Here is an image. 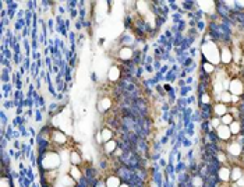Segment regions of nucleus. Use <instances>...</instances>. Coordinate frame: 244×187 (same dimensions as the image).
<instances>
[{"instance_id":"nucleus-33","label":"nucleus","mask_w":244,"mask_h":187,"mask_svg":"<svg viewBox=\"0 0 244 187\" xmlns=\"http://www.w3.org/2000/svg\"><path fill=\"white\" fill-rule=\"evenodd\" d=\"M219 161H225V155H222V154H220V155H219Z\"/></svg>"},{"instance_id":"nucleus-21","label":"nucleus","mask_w":244,"mask_h":187,"mask_svg":"<svg viewBox=\"0 0 244 187\" xmlns=\"http://www.w3.org/2000/svg\"><path fill=\"white\" fill-rule=\"evenodd\" d=\"M219 99H222V102H229V100H232V93L229 92H222L220 93Z\"/></svg>"},{"instance_id":"nucleus-1","label":"nucleus","mask_w":244,"mask_h":187,"mask_svg":"<svg viewBox=\"0 0 244 187\" xmlns=\"http://www.w3.org/2000/svg\"><path fill=\"white\" fill-rule=\"evenodd\" d=\"M202 52L209 63H212V64H218V63H219L220 55H219V50H218L216 45H215L213 42H206L205 45L202 46Z\"/></svg>"},{"instance_id":"nucleus-19","label":"nucleus","mask_w":244,"mask_h":187,"mask_svg":"<svg viewBox=\"0 0 244 187\" xmlns=\"http://www.w3.org/2000/svg\"><path fill=\"white\" fill-rule=\"evenodd\" d=\"M229 128H230V133H233V134H237V133L240 131V123H237V121H233Z\"/></svg>"},{"instance_id":"nucleus-31","label":"nucleus","mask_w":244,"mask_h":187,"mask_svg":"<svg viewBox=\"0 0 244 187\" xmlns=\"http://www.w3.org/2000/svg\"><path fill=\"white\" fill-rule=\"evenodd\" d=\"M97 141H98V142L103 141V140H102V134H97Z\"/></svg>"},{"instance_id":"nucleus-5","label":"nucleus","mask_w":244,"mask_h":187,"mask_svg":"<svg viewBox=\"0 0 244 187\" xmlns=\"http://www.w3.org/2000/svg\"><path fill=\"white\" fill-rule=\"evenodd\" d=\"M230 128L227 127V126H225V124H222V126H219L218 127V135H219L220 138H223V140H226V138H229L230 137Z\"/></svg>"},{"instance_id":"nucleus-32","label":"nucleus","mask_w":244,"mask_h":187,"mask_svg":"<svg viewBox=\"0 0 244 187\" xmlns=\"http://www.w3.org/2000/svg\"><path fill=\"white\" fill-rule=\"evenodd\" d=\"M55 187H66V186H64V184H63V183H62V182H60V180H59L57 183H56V186H55Z\"/></svg>"},{"instance_id":"nucleus-24","label":"nucleus","mask_w":244,"mask_h":187,"mask_svg":"<svg viewBox=\"0 0 244 187\" xmlns=\"http://www.w3.org/2000/svg\"><path fill=\"white\" fill-rule=\"evenodd\" d=\"M70 158H71V162L74 163V165L80 163V161H81V158H80V155L77 152H71V154H70Z\"/></svg>"},{"instance_id":"nucleus-6","label":"nucleus","mask_w":244,"mask_h":187,"mask_svg":"<svg viewBox=\"0 0 244 187\" xmlns=\"http://www.w3.org/2000/svg\"><path fill=\"white\" fill-rule=\"evenodd\" d=\"M119 76H120V70L117 69V67H110L109 71H107V77H109L110 81H116L117 78H119Z\"/></svg>"},{"instance_id":"nucleus-10","label":"nucleus","mask_w":244,"mask_h":187,"mask_svg":"<svg viewBox=\"0 0 244 187\" xmlns=\"http://www.w3.org/2000/svg\"><path fill=\"white\" fill-rule=\"evenodd\" d=\"M59 180L62 182L66 187H73V186H74V183H76V182H74V179H73L71 176H62Z\"/></svg>"},{"instance_id":"nucleus-20","label":"nucleus","mask_w":244,"mask_h":187,"mask_svg":"<svg viewBox=\"0 0 244 187\" xmlns=\"http://www.w3.org/2000/svg\"><path fill=\"white\" fill-rule=\"evenodd\" d=\"M137 6H138V10H140V13H141V14H147V13H148V10H147V3H144V2H138Z\"/></svg>"},{"instance_id":"nucleus-12","label":"nucleus","mask_w":244,"mask_h":187,"mask_svg":"<svg viewBox=\"0 0 244 187\" xmlns=\"http://www.w3.org/2000/svg\"><path fill=\"white\" fill-rule=\"evenodd\" d=\"M220 59H222V62L223 63H229L232 60V53L229 49H223L222 50V56H220Z\"/></svg>"},{"instance_id":"nucleus-27","label":"nucleus","mask_w":244,"mask_h":187,"mask_svg":"<svg viewBox=\"0 0 244 187\" xmlns=\"http://www.w3.org/2000/svg\"><path fill=\"white\" fill-rule=\"evenodd\" d=\"M193 184H194L195 187H201V186H202V180H201L199 177H195V179L193 180Z\"/></svg>"},{"instance_id":"nucleus-25","label":"nucleus","mask_w":244,"mask_h":187,"mask_svg":"<svg viewBox=\"0 0 244 187\" xmlns=\"http://www.w3.org/2000/svg\"><path fill=\"white\" fill-rule=\"evenodd\" d=\"M0 187H10V180L7 177H2V182H0Z\"/></svg>"},{"instance_id":"nucleus-9","label":"nucleus","mask_w":244,"mask_h":187,"mask_svg":"<svg viewBox=\"0 0 244 187\" xmlns=\"http://www.w3.org/2000/svg\"><path fill=\"white\" fill-rule=\"evenodd\" d=\"M53 140H55V142H57V144H64L66 135L63 134L62 131H55L53 133Z\"/></svg>"},{"instance_id":"nucleus-16","label":"nucleus","mask_w":244,"mask_h":187,"mask_svg":"<svg viewBox=\"0 0 244 187\" xmlns=\"http://www.w3.org/2000/svg\"><path fill=\"white\" fill-rule=\"evenodd\" d=\"M114 149H116V142L113 141V140H110V141L106 142V145H105V151H106L107 154L113 152Z\"/></svg>"},{"instance_id":"nucleus-11","label":"nucleus","mask_w":244,"mask_h":187,"mask_svg":"<svg viewBox=\"0 0 244 187\" xmlns=\"http://www.w3.org/2000/svg\"><path fill=\"white\" fill-rule=\"evenodd\" d=\"M229 152H230L232 155H239V154L241 152V145H240V144H236V142H233V144L229 147Z\"/></svg>"},{"instance_id":"nucleus-34","label":"nucleus","mask_w":244,"mask_h":187,"mask_svg":"<svg viewBox=\"0 0 244 187\" xmlns=\"http://www.w3.org/2000/svg\"><path fill=\"white\" fill-rule=\"evenodd\" d=\"M97 187H106V186H103V184H100V183H99V184H98Z\"/></svg>"},{"instance_id":"nucleus-18","label":"nucleus","mask_w":244,"mask_h":187,"mask_svg":"<svg viewBox=\"0 0 244 187\" xmlns=\"http://www.w3.org/2000/svg\"><path fill=\"white\" fill-rule=\"evenodd\" d=\"M110 138H112V131H110L109 128H105L102 131V140L103 141H110Z\"/></svg>"},{"instance_id":"nucleus-22","label":"nucleus","mask_w":244,"mask_h":187,"mask_svg":"<svg viewBox=\"0 0 244 187\" xmlns=\"http://www.w3.org/2000/svg\"><path fill=\"white\" fill-rule=\"evenodd\" d=\"M230 176L233 177V180H239V179L241 177V170L239 169V168H236V169H233V172H232Z\"/></svg>"},{"instance_id":"nucleus-37","label":"nucleus","mask_w":244,"mask_h":187,"mask_svg":"<svg viewBox=\"0 0 244 187\" xmlns=\"http://www.w3.org/2000/svg\"><path fill=\"white\" fill-rule=\"evenodd\" d=\"M237 187H239V186H237Z\"/></svg>"},{"instance_id":"nucleus-26","label":"nucleus","mask_w":244,"mask_h":187,"mask_svg":"<svg viewBox=\"0 0 244 187\" xmlns=\"http://www.w3.org/2000/svg\"><path fill=\"white\" fill-rule=\"evenodd\" d=\"M204 69H205L206 73H212L213 71V66L211 63H205V64H204Z\"/></svg>"},{"instance_id":"nucleus-13","label":"nucleus","mask_w":244,"mask_h":187,"mask_svg":"<svg viewBox=\"0 0 244 187\" xmlns=\"http://www.w3.org/2000/svg\"><path fill=\"white\" fill-rule=\"evenodd\" d=\"M110 105H112V102H110L109 98H103V99L99 102V109L100 110H106V109L110 107Z\"/></svg>"},{"instance_id":"nucleus-2","label":"nucleus","mask_w":244,"mask_h":187,"mask_svg":"<svg viewBox=\"0 0 244 187\" xmlns=\"http://www.w3.org/2000/svg\"><path fill=\"white\" fill-rule=\"evenodd\" d=\"M62 163V156L56 152H48L42 159V166L45 169H56Z\"/></svg>"},{"instance_id":"nucleus-30","label":"nucleus","mask_w":244,"mask_h":187,"mask_svg":"<svg viewBox=\"0 0 244 187\" xmlns=\"http://www.w3.org/2000/svg\"><path fill=\"white\" fill-rule=\"evenodd\" d=\"M202 102H204V104H209V97H208V95H204V97H202Z\"/></svg>"},{"instance_id":"nucleus-29","label":"nucleus","mask_w":244,"mask_h":187,"mask_svg":"<svg viewBox=\"0 0 244 187\" xmlns=\"http://www.w3.org/2000/svg\"><path fill=\"white\" fill-rule=\"evenodd\" d=\"M237 184H239V187H243L244 186V177H240V179H239Z\"/></svg>"},{"instance_id":"nucleus-3","label":"nucleus","mask_w":244,"mask_h":187,"mask_svg":"<svg viewBox=\"0 0 244 187\" xmlns=\"http://www.w3.org/2000/svg\"><path fill=\"white\" fill-rule=\"evenodd\" d=\"M229 88H230L232 95H240V93H243V91H244L243 84H241L240 80L230 81V84H229Z\"/></svg>"},{"instance_id":"nucleus-7","label":"nucleus","mask_w":244,"mask_h":187,"mask_svg":"<svg viewBox=\"0 0 244 187\" xmlns=\"http://www.w3.org/2000/svg\"><path fill=\"white\" fill-rule=\"evenodd\" d=\"M119 56H120V59L127 60V59H130L131 56H133V50H131L130 48H123L120 52H119Z\"/></svg>"},{"instance_id":"nucleus-23","label":"nucleus","mask_w":244,"mask_h":187,"mask_svg":"<svg viewBox=\"0 0 244 187\" xmlns=\"http://www.w3.org/2000/svg\"><path fill=\"white\" fill-rule=\"evenodd\" d=\"M222 123H223L225 126L232 124V123H233V117H232L230 114H225L223 117H222Z\"/></svg>"},{"instance_id":"nucleus-8","label":"nucleus","mask_w":244,"mask_h":187,"mask_svg":"<svg viewBox=\"0 0 244 187\" xmlns=\"http://www.w3.org/2000/svg\"><path fill=\"white\" fill-rule=\"evenodd\" d=\"M106 187H120V180L116 176H110L106 180Z\"/></svg>"},{"instance_id":"nucleus-15","label":"nucleus","mask_w":244,"mask_h":187,"mask_svg":"<svg viewBox=\"0 0 244 187\" xmlns=\"http://www.w3.org/2000/svg\"><path fill=\"white\" fill-rule=\"evenodd\" d=\"M70 176H71L74 180H78L80 177H81V172H80V169H77V166H73L71 169H70Z\"/></svg>"},{"instance_id":"nucleus-17","label":"nucleus","mask_w":244,"mask_h":187,"mask_svg":"<svg viewBox=\"0 0 244 187\" xmlns=\"http://www.w3.org/2000/svg\"><path fill=\"white\" fill-rule=\"evenodd\" d=\"M215 112H216L219 116H225V114H226V106H225V105H222V104L216 105V107H215Z\"/></svg>"},{"instance_id":"nucleus-28","label":"nucleus","mask_w":244,"mask_h":187,"mask_svg":"<svg viewBox=\"0 0 244 187\" xmlns=\"http://www.w3.org/2000/svg\"><path fill=\"white\" fill-rule=\"evenodd\" d=\"M212 126H213V127H219V126H220V121L219 120H218V119H213V120H212Z\"/></svg>"},{"instance_id":"nucleus-4","label":"nucleus","mask_w":244,"mask_h":187,"mask_svg":"<svg viewBox=\"0 0 244 187\" xmlns=\"http://www.w3.org/2000/svg\"><path fill=\"white\" fill-rule=\"evenodd\" d=\"M198 6L201 7L205 13L212 14L213 11H215V3H213V2H205V0H202V2H198Z\"/></svg>"},{"instance_id":"nucleus-14","label":"nucleus","mask_w":244,"mask_h":187,"mask_svg":"<svg viewBox=\"0 0 244 187\" xmlns=\"http://www.w3.org/2000/svg\"><path fill=\"white\" fill-rule=\"evenodd\" d=\"M219 177L223 182L229 180V177H230V172H229V169H226V168H222V169H220V172H219Z\"/></svg>"},{"instance_id":"nucleus-35","label":"nucleus","mask_w":244,"mask_h":187,"mask_svg":"<svg viewBox=\"0 0 244 187\" xmlns=\"http://www.w3.org/2000/svg\"><path fill=\"white\" fill-rule=\"evenodd\" d=\"M120 187H128V186H127V184H121Z\"/></svg>"},{"instance_id":"nucleus-36","label":"nucleus","mask_w":244,"mask_h":187,"mask_svg":"<svg viewBox=\"0 0 244 187\" xmlns=\"http://www.w3.org/2000/svg\"><path fill=\"white\" fill-rule=\"evenodd\" d=\"M240 4H241V6H244V2H240Z\"/></svg>"}]
</instances>
